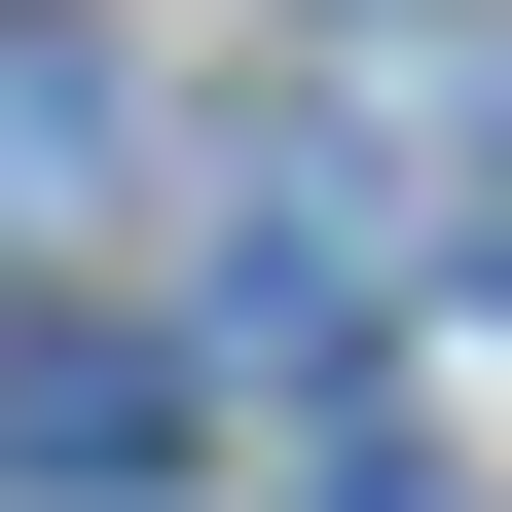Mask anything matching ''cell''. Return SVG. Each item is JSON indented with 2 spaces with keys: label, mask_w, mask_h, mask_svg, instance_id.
I'll use <instances>...</instances> for the list:
<instances>
[{
  "label": "cell",
  "mask_w": 512,
  "mask_h": 512,
  "mask_svg": "<svg viewBox=\"0 0 512 512\" xmlns=\"http://www.w3.org/2000/svg\"><path fill=\"white\" fill-rule=\"evenodd\" d=\"M183 293H220V366H330V330H366V183H256Z\"/></svg>",
  "instance_id": "obj_1"
},
{
  "label": "cell",
  "mask_w": 512,
  "mask_h": 512,
  "mask_svg": "<svg viewBox=\"0 0 512 512\" xmlns=\"http://www.w3.org/2000/svg\"><path fill=\"white\" fill-rule=\"evenodd\" d=\"M147 439H183V366H110V330H0V476H37V512H110Z\"/></svg>",
  "instance_id": "obj_2"
},
{
  "label": "cell",
  "mask_w": 512,
  "mask_h": 512,
  "mask_svg": "<svg viewBox=\"0 0 512 512\" xmlns=\"http://www.w3.org/2000/svg\"><path fill=\"white\" fill-rule=\"evenodd\" d=\"M110 147H147V110H110V37H37V0H0V220H74Z\"/></svg>",
  "instance_id": "obj_3"
},
{
  "label": "cell",
  "mask_w": 512,
  "mask_h": 512,
  "mask_svg": "<svg viewBox=\"0 0 512 512\" xmlns=\"http://www.w3.org/2000/svg\"><path fill=\"white\" fill-rule=\"evenodd\" d=\"M403 74H439V37H403ZM439 110H476V220H439V256H476V293H512V74H439Z\"/></svg>",
  "instance_id": "obj_4"
},
{
  "label": "cell",
  "mask_w": 512,
  "mask_h": 512,
  "mask_svg": "<svg viewBox=\"0 0 512 512\" xmlns=\"http://www.w3.org/2000/svg\"><path fill=\"white\" fill-rule=\"evenodd\" d=\"M330 512H439V476H403V439H330Z\"/></svg>",
  "instance_id": "obj_5"
}]
</instances>
